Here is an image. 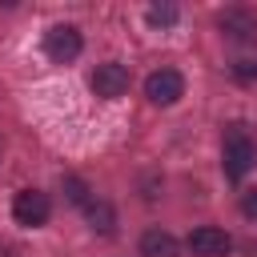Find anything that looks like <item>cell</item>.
Masks as SVG:
<instances>
[{
	"label": "cell",
	"instance_id": "6da1fadb",
	"mask_svg": "<svg viewBox=\"0 0 257 257\" xmlns=\"http://www.w3.org/2000/svg\"><path fill=\"white\" fill-rule=\"evenodd\" d=\"M221 165H225V177L229 181H241L253 165H257V145L249 141V133L241 124H233L225 133V153H221Z\"/></svg>",
	"mask_w": 257,
	"mask_h": 257
},
{
	"label": "cell",
	"instance_id": "7a4b0ae2",
	"mask_svg": "<svg viewBox=\"0 0 257 257\" xmlns=\"http://www.w3.org/2000/svg\"><path fill=\"white\" fill-rule=\"evenodd\" d=\"M12 217H16V225H28V229L44 225V221L52 217L48 193H40V189H20V193L12 197Z\"/></svg>",
	"mask_w": 257,
	"mask_h": 257
},
{
	"label": "cell",
	"instance_id": "3957f363",
	"mask_svg": "<svg viewBox=\"0 0 257 257\" xmlns=\"http://www.w3.org/2000/svg\"><path fill=\"white\" fill-rule=\"evenodd\" d=\"M80 48H84V40H80V32H76L72 24H52V28L44 32V56H48V60H56V64L76 60V56H80Z\"/></svg>",
	"mask_w": 257,
	"mask_h": 257
},
{
	"label": "cell",
	"instance_id": "277c9868",
	"mask_svg": "<svg viewBox=\"0 0 257 257\" xmlns=\"http://www.w3.org/2000/svg\"><path fill=\"white\" fill-rule=\"evenodd\" d=\"M145 96H149L153 104H177V100L185 96V76H181L177 68H157V72H149V80H145Z\"/></svg>",
	"mask_w": 257,
	"mask_h": 257
},
{
	"label": "cell",
	"instance_id": "5b68a950",
	"mask_svg": "<svg viewBox=\"0 0 257 257\" xmlns=\"http://www.w3.org/2000/svg\"><path fill=\"white\" fill-rule=\"evenodd\" d=\"M92 92H96V96H104V100L124 96V92H128V68H124V64H116V60L96 64V72H92Z\"/></svg>",
	"mask_w": 257,
	"mask_h": 257
},
{
	"label": "cell",
	"instance_id": "8992f818",
	"mask_svg": "<svg viewBox=\"0 0 257 257\" xmlns=\"http://www.w3.org/2000/svg\"><path fill=\"white\" fill-rule=\"evenodd\" d=\"M189 249H193V257H225V253L233 249V241H229L225 229H217V225H201V229L189 233Z\"/></svg>",
	"mask_w": 257,
	"mask_h": 257
},
{
	"label": "cell",
	"instance_id": "52a82bcc",
	"mask_svg": "<svg viewBox=\"0 0 257 257\" xmlns=\"http://www.w3.org/2000/svg\"><path fill=\"white\" fill-rule=\"evenodd\" d=\"M141 257H177V237L165 229H149L141 237Z\"/></svg>",
	"mask_w": 257,
	"mask_h": 257
},
{
	"label": "cell",
	"instance_id": "ba28073f",
	"mask_svg": "<svg viewBox=\"0 0 257 257\" xmlns=\"http://www.w3.org/2000/svg\"><path fill=\"white\" fill-rule=\"evenodd\" d=\"M221 32H225L229 40H249V36L257 32V20H253L249 12H225V16H221Z\"/></svg>",
	"mask_w": 257,
	"mask_h": 257
},
{
	"label": "cell",
	"instance_id": "9c48e42d",
	"mask_svg": "<svg viewBox=\"0 0 257 257\" xmlns=\"http://www.w3.org/2000/svg\"><path fill=\"white\" fill-rule=\"evenodd\" d=\"M84 213H88V225H92L96 233H112V205H104V201H88Z\"/></svg>",
	"mask_w": 257,
	"mask_h": 257
},
{
	"label": "cell",
	"instance_id": "30bf717a",
	"mask_svg": "<svg viewBox=\"0 0 257 257\" xmlns=\"http://www.w3.org/2000/svg\"><path fill=\"white\" fill-rule=\"evenodd\" d=\"M149 24H153V28L177 24V8H173V4H153V8H149Z\"/></svg>",
	"mask_w": 257,
	"mask_h": 257
},
{
	"label": "cell",
	"instance_id": "8fae6325",
	"mask_svg": "<svg viewBox=\"0 0 257 257\" xmlns=\"http://www.w3.org/2000/svg\"><path fill=\"white\" fill-rule=\"evenodd\" d=\"M241 209H245V217H257V189H249V193H245Z\"/></svg>",
	"mask_w": 257,
	"mask_h": 257
},
{
	"label": "cell",
	"instance_id": "7c38bea8",
	"mask_svg": "<svg viewBox=\"0 0 257 257\" xmlns=\"http://www.w3.org/2000/svg\"><path fill=\"white\" fill-rule=\"evenodd\" d=\"M68 185V201H84V185L80 181H64Z\"/></svg>",
	"mask_w": 257,
	"mask_h": 257
},
{
	"label": "cell",
	"instance_id": "4fadbf2b",
	"mask_svg": "<svg viewBox=\"0 0 257 257\" xmlns=\"http://www.w3.org/2000/svg\"><path fill=\"white\" fill-rule=\"evenodd\" d=\"M253 72H257V68H253V60H241V64H237V76H245V80H249Z\"/></svg>",
	"mask_w": 257,
	"mask_h": 257
}]
</instances>
